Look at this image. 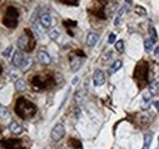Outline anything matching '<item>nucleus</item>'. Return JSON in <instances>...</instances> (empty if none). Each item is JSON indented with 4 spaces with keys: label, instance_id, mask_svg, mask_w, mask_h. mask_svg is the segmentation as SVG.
Returning <instances> with one entry per match:
<instances>
[{
    "label": "nucleus",
    "instance_id": "obj_23",
    "mask_svg": "<svg viewBox=\"0 0 159 149\" xmlns=\"http://www.w3.org/2000/svg\"><path fill=\"white\" fill-rule=\"evenodd\" d=\"M148 31H149V34L152 35V39L155 42V41H158V34H157V29H155V27L153 26V25H149V27H148Z\"/></svg>",
    "mask_w": 159,
    "mask_h": 149
},
{
    "label": "nucleus",
    "instance_id": "obj_8",
    "mask_svg": "<svg viewBox=\"0 0 159 149\" xmlns=\"http://www.w3.org/2000/svg\"><path fill=\"white\" fill-rule=\"evenodd\" d=\"M104 83H105V74H104V72L102 70H99V68L94 70V72H93V84L96 87H100Z\"/></svg>",
    "mask_w": 159,
    "mask_h": 149
},
{
    "label": "nucleus",
    "instance_id": "obj_22",
    "mask_svg": "<svg viewBox=\"0 0 159 149\" xmlns=\"http://www.w3.org/2000/svg\"><path fill=\"white\" fill-rule=\"evenodd\" d=\"M15 88L17 89V90H23L25 88H26V83H25V81L23 80H17L16 82H15Z\"/></svg>",
    "mask_w": 159,
    "mask_h": 149
},
{
    "label": "nucleus",
    "instance_id": "obj_10",
    "mask_svg": "<svg viewBox=\"0 0 159 149\" xmlns=\"http://www.w3.org/2000/svg\"><path fill=\"white\" fill-rule=\"evenodd\" d=\"M38 60L42 65H49L51 62V58L50 55L45 51V50H39L38 51Z\"/></svg>",
    "mask_w": 159,
    "mask_h": 149
},
{
    "label": "nucleus",
    "instance_id": "obj_37",
    "mask_svg": "<svg viewBox=\"0 0 159 149\" xmlns=\"http://www.w3.org/2000/svg\"><path fill=\"white\" fill-rule=\"evenodd\" d=\"M77 82H78V77H74V78H72V81H71V83H72V84H76Z\"/></svg>",
    "mask_w": 159,
    "mask_h": 149
},
{
    "label": "nucleus",
    "instance_id": "obj_29",
    "mask_svg": "<svg viewBox=\"0 0 159 149\" xmlns=\"http://www.w3.org/2000/svg\"><path fill=\"white\" fill-rule=\"evenodd\" d=\"M63 25H64V27H76L77 22H76V21H70V20H66V21H64V22H63Z\"/></svg>",
    "mask_w": 159,
    "mask_h": 149
},
{
    "label": "nucleus",
    "instance_id": "obj_19",
    "mask_svg": "<svg viewBox=\"0 0 159 149\" xmlns=\"http://www.w3.org/2000/svg\"><path fill=\"white\" fill-rule=\"evenodd\" d=\"M137 121L141 122V123H148L149 122V116L145 113H141V114H137Z\"/></svg>",
    "mask_w": 159,
    "mask_h": 149
},
{
    "label": "nucleus",
    "instance_id": "obj_6",
    "mask_svg": "<svg viewBox=\"0 0 159 149\" xmlns=\"http://www.w3.org/2000/svg\"><path fill=\"white\" fill-rule=\"evenodd\" d=\"M3 147L5 149H27V147L22 139H16V138H10L6 141H3Z\"/></svg>",
    "mask_w": 159,
    "mask_h": 149
},
{
    "label": "nucleus",
    "instance_id": "obj_32",
    "mask_svg": "<svg viewBox=\"0 0 159 149\" xmlns=\"http://www.w3.org/2000/svg\"><path fill=\"white\" fill-rule=\"evenodd\" d=\"M151 96H152V94H151V93H149V92H145V93H143V100H145V103H147V104L149 103V99H151Z\"/></svg>",
    "mask_w": 159,
    "mask_h": 149
},
{
    "label": "nucleus",
    "instance_id": "obj_36",
    "mask_svg": "<svg viewBox=\"0 0 159 149\" xmlns=\"http://www.w3.org/2000/svg\"><path fill=\"white\" fill-rule=\"evenodd\" d=\"M154 55H155V58H158V59H159V45L154 49Z\"/></svg>",
    "mask_w": 159,
    "mask_h": 149
},
{
    "label": "nucleus",
    "instance_id": "obj_14",
    "mask_svg": "<svg viewBox=\"0 0 159 149\" xmlns=\"http://www.w3.org/2000/svg\"><path fill=\"white\" fill-rule=\"evenodd\" d=\"M148 89H149V93L152 96H159V81L158 80L152 81L148 84Z\"/></svg>",
    "mask_w": 159,
    "mask_h": 149
},
{
    "label": "nucleus",
    "instance_id": "obj_17",
    "mask_svg": "<svg viewBox=\"0 0 159 149\" xmlns=\"http://www.w3.org/2000/svg\"><path fill=\"white\" fill-rule=\"evenodd\" d=\"M153 141V136L151 133H145V141H143V147L142 149H149V145Z\"/></svg>",
    "mask_w": 159,
    "mask_h": 149
},
{
    "label": "nucleus",
    "instance_id": "obj_5",
    "mask_svg": "<svg viewBox=\"0 0 159 149\" xmlns=\"http://www.w3.org/2000/svg\"><path fill=\"white\" fill-rule=\"evenodd\" d=\"M19 16L20 12L15 6H8L5 15L3 17V25L8 28H15L19 23Z\"/></svg>",
    "mask_w": 159,
    "mask_h": 149
},
{
    "label": "nucleus",
    "instance_id": "obj_25",
    "mask_svg": "<svg viewBox=\"0 0 159 149\" xmlns=\"http://www.w3.org/2000/svg\"><path fill=\"white\" fill-rule=\"evenodd\" d=\"M135 12L139 16H146L147 15V11L146 9H143V6H141V5H136L135 6Z\"/></svg>",
    "mask_w": 159,
    "mask_h": 149
},
{
    "label": "nucleus",
    "instance_id": "obj_31",
    "mask_svg": "<svg viewBox=\"0 0 159 149\" xmlns=\"http://www.w3.org/2000/svg\"><path fill=\"white\" fill-rule=\"evenodd\" d=\"M115 41H116V34H115V33H110V34H109V38H108L109 44H114Z\"/></svg>",
    "mask_w": 159,
    "mask_h": 149
},
{
    "label": "nucleus",
    "instance_id": "obj_16",
    "mask_svg": "<svg viewBox=\"0 0 159 149\" xmlns=\"http://www.w3.org/2000/svg\"><path fill=\"white\" fill-rule=\"evenodd\" d=\"M121 66H122V62H121V60H115L114 62H113V65L109 67V74H114L118 70H120L121 68Z\"/></svg>",
    "mask_w": 159,
    "mask_h": 149
},
{
    "label": "nucleus",
    "instance_id": "obj_12",
    "mask_svg": "<svg viewBox=\"0 0 159 149\" xmlns=\"http://www.w3.org/2000/svg\"><path fill=\"white\" fill-rule=\"evenodd\" d=\"M81 66H82V60L78 59L76 55H75V56H71V58H70V67H71V70H72L74 72L78 71Z\"/></svg>",
    "mask_w": 159,
    "mask_h": 149
},
{
    "label": "nucleus",
    "instance_id": "obj_35",
    "mask_svg": "<svg viewBox=\"0 0 159 149\" xmlns=\"http://www.w3.org/2000/svg\"><path fill=\"white\" fill-rule=\"evenodd\" d=\"M153 106L157 109V111L159 113V100H154V102H153Z\"/></svg>",
    "mask_w": 159,
    "mask_h": 149
},
{
    "label": "nucleus",
    "instance_id": "obj_34",
    "mask_svg": "<svg viewBox=\"0 0 159 149\" xmlns=\"http://www.w3.org/2000/svg\"><path fill=\"white\" fill-rule=\"evenodd\" d=\"M112 54H113L112 51H108L107 55H105V56H103V60H104V61H107L108 59H110V58H112Z\"/></svg>",
    "mask_w": 159,
    "mask_h": 149
},
{
    "label": "nucleus",
    "instance_id": "obj_20",
    "mask_svg": "<svg viewBox=\"0 0 159 149\" xmlns=\"http://www.w3.org/2000/svg\"><path fill=\"white\" fill-rule=\"evenodd\" d=\"M153 44H154V41L152 38L145 39V50L146 51H151L153 49Z\"/></svg>",
    "mask_w": 159,
    "mask_h": 149
},
{
    "label": "nucleus",
    "instance_id": "obj_7",
    "mask_svg": "<svg viewBox=\"0 0 159 149\" xmlns=\"http://www.w3.org/2000/svg\"><path fill=\"white\" fill-rule=\"evenodd\" d=\"M65 132H66L65 126L63 123H57L54 127H53V129H51L50 137H51V139L54 141V142H59L65 136Z\"/></svg>",
    "mask_w": 159,
    "mask_h": 149
},
{
    "label": "nucleus",
    "instance_id": "obj_26",
    "mask_svg": "<svg viewBox=\"0 0 159 149\" xmlns=\"http://www.w3.org/2000/svg\"><path fill=\"white\" fill-rule=\"evenodd\" d=\"M49 38L53 39V41L58 39V38H59V31L55 29V28H53V29L50 31V33H49Z\"/></svg>",
    "mask_w": 159,
    "mask_h": 149
},
{
    "label": "nucleus",
    "instance_id": "obj_13",
    "mask_svg": "<svg viewBox=\"0 0 159 149\" xmlns=\"http://www.w3.org/2000/svg\"><path fill=\"white\" fill-rule=\"evenodd\" d=\"M39 21H41V25L43 28H49L51 26V17L49 14H43L39 18Z\"/></svg>",
    "mask_w": 159,
    "mask_h": 149
},
{
    "label": "nucleus",
    "instance_id": "obj_33",
    "mask_svg": "<svg viewBox=\"0 0 159 149\" xmlns=\"http://www.w3.org/2000/svg\"><path fill=\"white\" fill-rule=\"evenodd\" d=\"M76 56H81V58H86V55H84V53L82 51V50H75V53H74Z\"/></svg>",
    "mask_w": 159,
    "mask_h": 149
},
{
    "label": "nucleus",
    "instance_id": "obj_38",
    "mask_svg": "<svg viewBox=\"0 0 159 149\" xmlns=\"http://www.w3.org/2000/svg\"><path fill=\"white\" fill-rule=\"evenodd\" d=\"M158 142H159V137H158Z\"/></svg>",
    "mask_w": 159,
    "mask_h": 149
},
{
    "label": "nucleus",
    "instance_id": "obj_4",
    "mask_svg": "<svg viewBox=\"0 0 159 149\" xmlns=\"http://www.w3.org/2000/svg\"><path fill=\"white\" fill-rule=\"evenodd\" d=\"M17 47H19L20 50H23V51H32L36 47V38L33 35V32L31 29H25V33L19 38L17 41Z\"/></svg>",
    "mask_w": 159,
    "mask_h": 149
},
{
    "label": "nucleus",
    "instance_id": "obj_21",
    "mask_svg": "<svg viewBox=\"0 0 159 149\" xmlns=\"http://www.w3.org/2000/svg\"><path fill=\"white\" fill-rule=\"evenodd\" d=\"M31 66H32V59L26 58V59H25V61L22 62V65H21V67H20V68H21L22 71H27Z\"/></svg>",
    "mask_w": 159,
    "mask_h": 149
},
{
    "label": "nucleus",
    "instance_id": "obj_24",
    "mask_svg": "<svg viewBox=\"0 0 159 149\" xmlns=\"http://www.w3.org/2000/svg\"><path fill=\"white\" fill-rule=\"evenodd\" d=\"M0 111H2V120H6V119H9V117H10V113H9V110H8L4 105L0 106Z\"/></svg>",
    "mask_w": 159,
    "mask_h": 149
},
{
    "label": "nucleus",
    "instance_id": "obj_27",
    "mask_svg": "<svg viewBox=\"0 0 159 149\" xmlns=\"http://www.w3.org/2000/svg\"><path fill=\"white\" fill-rule=\"evenodd\" d=\"M61 4L64 5H67V6H78V2H74V0H61L60 2Z\"/></svg>",
    "mask_w": 159,
    "mask_h": 149
},
{
    "label": "nucleus",
    "instance_id": "obj_2",
    "mask_svg": "<svg viewBox=\"0 0 159 149\" xmlns=\"http://www.w3.org/2000/svg\"><path fill=\"white\" fill-rule=\"evenodd\" d=\"M148 72H149V65L146 60H141L136 64L132 77L136 81L139 89H142V87H145L148 83Z\"/></svg>",
    "mask_w": 159,
    "mask_h": 149
},
{
    "label": "nucleus",
    "instance_id": "obj_9",
    "mask_svg": "<svg viewBox=\"0 0 159 149\" xmlns=\"http://www.w3.org/2000/svg\"><path fill=\"white\" fill-rule=\"evenodd\" d=\"M25 59L26 58H25V55L22 54V51L21 50H16L14 53V56H12V64H14V66L21 67V65L25 61Z\"/></svg>",
    "mask_w": 159,
    "mask_h": 149
},
{
    "label": "nucleus",
    "instance_id": "obj_11",
    "mask_svg": "<svg viewBox=\"0 0 159 149\" xmlns=\"http://www.w3.org/2000/svg\"><path fill=\"white\" fill-rule=\"evenodd\" d=\"M99 41V34L96 32H91L87 35V45L88 47H94Z\"/></svg>",
    "mask_w": 159,
    "mask_h": 149
},
{
    "label": "nucleus",
    "instance_id": "obj_3",
    "mask_svg": "<svg viewBox=\"0 0 159 149\" xmlns=\"http://www.w3.org/2000/svg\"><path fill=\"white\" fill-rule=\"evenodd\" d=\"M32 86L34 89H48V88H51L53 86H54L57 83L55 81V77L54 74L50 73V72H41V73H37L36 76L32 77Z\"/></svg>",
    "mask_w": 159,
    "mask_h": 149
},
{
    "label": "nucleus",
    "instance_id": "obj_28",
    "mask_svg": "<svg viewBox=\"0 0 159 149\" xmlns=\"http://www.w3.org/2000/svg\"><path fill=\"white\" fill-rule=\"evenodd\" d=\"M115 49L119 51V53H124V41H118L115 43Z\"/></svg>",
    "mask_w": 159,
    "mask_h": 149
},
{
    "label": "nucleus",
    "instance_id": "obj_18",
    "mask_svg": "<svg viewBox=\"0 0 159 149\" xmlns=\"http://www.w3.org/2000/svg\"><path fill=\"white\" fill-rule=\"evenodd\" d=\"M69 145L71 148H75V149H82V143L78 139H75V138L69 139Z\"/></svg>",
    "mask_w": 159,
    "mask_h": 149
},
{
    "label": "nucleus",
    "instance_id": "obj_15",
    "mask_svg": "<svg viewBox=\"0 0 159 149\" xmlns=\"http://www.w3.org/2000/svg\"><path fill=\"white\" fill-rule=\"evenodd\" d=\"M9 129H10V131H11L12 133H15V135H20V133L22 132V127H21V125H20L19 122H16V121H12V122L10 123Z\"/></svg>",
    "mask_w": 159,
    "mask_h": 149
},
{
    "label": "nucleus",
    "instance_id": "obj_30",
    "mask_svg": "<svg viewBox=\"0 0 159 149\" xmlns=\"http://www.w3.org/2000/svg\"><path fill=\"white\" fill-rule=\"evenodd\" d=\"M11 51H12V47H8V48L3 51V56H4V58H9L10 55H11Z\"/></svg>",
    "mask_w": 159,
    "mask_h": 149
},
{
    "label": "nucleus",
    "instance_id": "obj_1",
    "mask_svg": "<svg viewBox=\"0 0 159 149\" xmlns=\"http://www.w3.org/2000/svg\"><path fill=\"white\" fill-rule=\"evenodd\" d=\"M37 106L36 104H33L31 100L20 97L17 98L16 104H15V111L22 120H31L34 115L37 114Z\"/></svg>",
    "mask_w": 159,
    "mask_h": 149
}]
</instances>
